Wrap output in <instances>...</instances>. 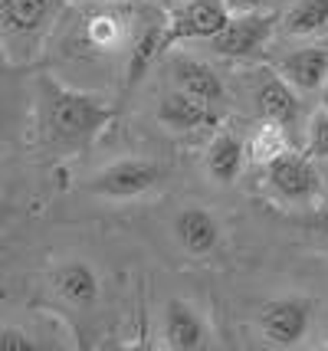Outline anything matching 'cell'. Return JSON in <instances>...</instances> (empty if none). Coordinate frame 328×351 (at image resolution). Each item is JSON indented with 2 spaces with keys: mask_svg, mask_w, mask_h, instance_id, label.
<instances>
[{
  "mask_svg": "<svg viewBox=\"0 0 328 351\" xmlns=\"http://www.w3.org/2000/svg\"><path fill=\"white\" fill-rule=\"evenodd\" d=\"M112 119V106L99 95L69 89L56 79H40V106L36 122L40 135L49 145H82L95 132H102Z\"/></svg>",
  "mask_w": 328,
  "mask_h": 351,
  "instance_id": "6da1fadb",
  "label": "cell"
},
{
  "mask_svg": "<svg viewBox=\"0 0 328 351\" xmlns=\"http://www.w3.org/2000/svg\"><path fill=\"white\" fill-rule=\"evenodd\" d=\"M318 161L309 158L305 152H282L276 154L273 161L263 165L266 174V191L273 194L282 204H309V200L318 194L322 187V178H318Z\"/></svg>",
  "mask_w": 328,
  "mask_h": 351,
  "instance_id": "7a4b0ae2",
  "label": "cell"
},
{
  "mask_svg": "<svg viewBox=\"0 0 328 351\" xmlns=\"http://www.w3.org/2000/svg\"><path fill=\"white\" fill-rule=\"evenodd\" d=\"M276 23L279 16L269 14V10H253V14H230L227 27L210 36L207 43L217 56H227V60H247V56H256L263 53L269 36L276 33Z\"/></svg>",
  "mask_w": 328,
  "mask_h": 351,
  "instance_id": "3957f363",
  "label": "cell"
},
{
  "mask_svg": "<svg viewBox=\"0 0 328 351\" xmlns=\"http://www.w3.org/2000/svg\"><path fill=\"white\" fill-rule=\"evenodd\" d=\"M161 181H164V168L157 161L125 158V161H115V165L99 171L89 181V194L109 197V200H128V197H138V194H148Z\"/></svg>",
  "mask_w": 328,
  "mask_h": 351,
  "instance_id": "277c9868",
  "label": "cell"
},
{
  "mask_svg": "<svg viewBox=\"0 0 328 351\" xmlns=\"http://www.w3.org/2000/svg\"><path fill=\"white\" fill-rule=\"evenodd\" d=\"M230 20L227 0H177L171 3V14L164 16L168 23V43L177 40H210L217 36Z\"/></svg>",
  "mask_w": 328,
  "mask_h": 351,
  "instance_id": "5b68a950",
  "label": "cell"
},
{
  "mask_svg": "<svg viewBox=\"0 0 328 351\" xmlns=\"http://www.w3.org/2000/svg\"><path fill=\"white\" fill-rule=\"evenodd\" d=\"M309 322H312V302L299 295H282L260 308V332L269 345L279 348L299 345L309 332Z\"/></svg>",
  "mask_w": 328,
  "mask_h": 351,
  "instance_id": "8992f818",
  "label": "cell"
},
{
  "mask_svg": "<svg viewBox=\"0 0 328 351\" xmlns=\"http://www.w3.org/2000/svg\"><path fill=\"white\" fill-rule=\"evenodd\" d=\"M253 108L263 122H276L292 132L299 122V92L276 69H260L253 86Z\"/></svg>",
  "mask_w": 328,
  "mask_h": 351,
  "instance_id": "52a82bcc",
  "label": "cell"
},
{
  "mask_svg": "<svg viewBox=\"0 0 328 351\" xmlns=\"http://www.w3.org/2000/svg\"><path fill=\"white\" fill-rule=\"evenodd\" d=\"M53 0H0V36L3 43H30L47 30Z\"/></svg>",
  "mask_w": 328,
  "mask_h": 351,
  "instance_id": "ba28073f",
  "label": "cell"
},
{
  "mask_svg": "<svg viewBox=\"0 0 328 351\" xmlns=\"http://www.w3.org/2000/svg\"><path fill=\"white\" fill-rule=\"evenodd\" d=\"M168 73H171L174 89L188 92L190 99H197V102L223 108V102H227V89H223L220 76L207 66V62L194 60V56H174V60L168 62Z\"/></svg>",
  "mask_w": 328,
  "mask_h": 351,
  "instance_id": "9c48e42d",
  "label": "cell"
},
{
  "mask_svg": "<svg viewBox=\"0 0 328 351\" xmlns=\"http://www.w3.org/2000/svg\"><path fill=\"white\" fill-rule=\"evenodd\" d=\"M276 73L296 92H322L328 79V43L302 46V49L286 53L276 62Z\"/></svg>",
  "mask_w": 328,
  "mask_h": 351,
  "instance_id": "30bf717a",
  "label": "cell"
},
{
  "mask_svg": "<svg viewBox=\"0 0 328 351\" xmlns=\"http://www.w3.org/2000/svg\"><path fill=\"white\" fill-rule=\"evenodd\" d=\"M220 108L207 106V102H197L190 99L188 92L171 89L161 95L157 102V122L164 125L168 132H194L201 125H217Z\"/></svg>",
  "mask_w": 328,
  "mask_h": 351,
  "instance_id": "8fae6325",
  "label": "cell"
},
{
  "mask_svg": "<svg viewBox=\"0 0 328 351\" xmlns=\"http://www.w3.org/2000/svg\"><path fill=\"white\" fill-rule=\"evenodd\" d=\"M174 233H177V243L184 246L190 256H207L220 243L217 217L210 210H203V207H184L174 217Z\"/></svg>",
  "mask_w": 328,
  "mask_h": 351,
  "instance_id": "7c38bea8",
  "label": "cell"
},
{
  "mask_svg": "<svg viewBox=\"0 0 328 351\" xmlns=\"http://www.w3.org/2000/svg\"><path fill=\"white\" fill-rule=\"evenodd\" d=\"M164 338L177 351H197L207 345V325L194 306H188L184 299H171L164 312Z\"/></svg>",
  "mask_w": 328,
  "mask_h": 351,
  "instance_id": "4fadbf2b",
  "label": "cell"
},
{
  "mask_svg": "<svg viewBox=\"0 0 328 351\" xmlns=\"http://www.w3.org/2000/svg\"><path fill=\"white\" fill-rule=\"evenodd\" d=\"M53 289L60 292V299L76 308H89L99 299V276L89 263H63L53 273Z\"/></svg>",
  "mask_w": 328,
  "mask_h": 351,
  "instance_id": "5bb4252c",
  "label": "cell"
},
{
  "mask_svg": "<svg viewBox=\"0 0 328 351\" xmlns=\"http://www.w3.org/2000/svg\"><path fill=\"white\" fill-rule=\"evenodd\" d=\"M247 165V148L234 132H220L207 148V174L217 184H234Z\"/></svg>",
  "mask_w": 328,
  "mask_h": 351,
  "instance_id": "9a60e30c",
  "label": "cell"
},
{
  "mask_svg": "<svg viewBox=\"0 0 328 351\" xmlns=\"http://www.w3.org/2000/svg\"><path fill=\"white\" fill-rule=\"evenodd\" d=\"M164 46H168V23L164 20L141 27L138 36L131 40V49H128V82H138L148 69V62L155 60Z\"/></svg>",
  "mask_w": 328,
  "mask_h": 351,
  "instance_id": "2e32d148",
  "label": "cell"
},
{
  "mask_svg": "<svg viewBox=\"0 0 328 351\" xmlns=\"http://www.w3.org/2000/svg\"><path fill=\"white\" fill-rule=\"evenodd\" d=\"M286 36H315L328 30V0H296L279 20Z\"/></svg>",
  "mask_w": 328,
  "mask_h": 351,
  "instance_id": "e0dca14e",
  "label": "cell"
},
{
  "mask_svg": "<svg viewBox=\"0 0 328 351\" xmlns=\"http://www.w3.org/2000/svg\"><path fill=\"white\" fill-rule=\"evenodd\" d=\"M86 40H89L95 49L109 53V49H115V46L125 40V20L118 14H112V10H95V14L86 20Z\"/></svg>",
  "mask_w": 328,
  "mask_h": 351,
  "instance_id": "ac0fdd59",
  "label": "cell"
},
{
  "mask_svg": "<svg viewBox=\"0 0 328 351\" xmlns=\"http://www.w3.org/2000/svg\"><path fill=\"white\" fill-rule=\"evenodd\" d=\"M282 152H289V132L276 122H260V128L250 138V154L260 165H266Z\"/></svg>",
  "mask_w": 328,
  "mask_h": 351,
  "instance_id": "d6986e66",
  "label": "cell"
},
{
  "mask_svg": "<svg viewBox=\"0 0 328 351\" xmlns=\"http://www.w3.org/2000/svg\"><path fill=\"white\" fill-rule=\"evenodd\" d=\"M305 154L315 161H328V108L322 106L309 119V138H305Z\"/></svg>",
  "mask_w": 328,
  "mask_h": 351,
  "instance_id": "ffe728a7",
  "label": "cell"
},
{
  "mask_svg": "<svg viewBox=\"0 0 328 351\" xmlns=\"http://www.w3.org/2000/svg\"><path fill=\"white\" fill-rule=\"evenodd\" d=\"M33 348H36V341L23 328L0 325V351H33Z\"/></svg>",
  "mask_w": 328,
  "mask_h": 351,
  "instance_id": "44dd1931",
  "label": "cell"
},
{
  "mask_svg": "<svg viewBox=\"0 0 328 351\" xmlns=\"http://www.w3.org/2000/svg\"><path fill=\"white\" fill-rule=\"evenodd\" d=\"M279 0H227L230 14H253V10H269Z\"/></svg>",
  "mask_w": 328,
  "mask_h": 351,
  "instance_id": "7402d4cb",
  "label": "cell"
},
{
  "mask_svg": "<svg viewBox=\"0 0 328 351\" xmlns=\"http://www.w3.org/2000/svg\"><path fill=\"white\" fill-rule=\"evenodd\" d=\"M322 106L328 108V79H325V86H322Z\"/></svg>",
  "mask_w": 328,
  "mask_h": 351,
  "instance_id": "603a6c76",
  "label": "cell"
},
{
  "mask_svg": "<svg viewBox=\"0 0 328 351\" xmlns=\"http://www.w3.org/2000/svg\"><path fill=\"white\" fill-rule=\"evenodd\" d=\"M322 227H325V233H328V210H325V217H322Z\"/></svg>",
  "mask_w": 328,
  "mask_h": 351,
  "instance_id": "cb8c5ba5",
  "label": "cell"
},
{
  "mask_svg": "<svg viewBox=\"0 0 328 351\" xmlns=\"http://www.w3.org/2000/svg\"><path fill=\"white\" fill-rule=\"evenodd\" d=\"M157 3H177V0H157Z\"/></svg>",
  "mask_w": 328,
  "mask_h": 351,
  "instance_id": "d4e9b609",
  "label": "cell"
},
{
  "mask_svg": "<svg viewBox=\"0 0 328 351\" xmlns=\"http://www.w3.org/2000/svg\"><path fill=\"white\" fill-rule=\"evenodd\" d=\"M325 165H328V161H325Z\"/></svg>",
  "mask_w": 328,
  "mask_h": 351,
  "instance_id": "484cf974",
  "label": "cell"
}]
</instances>
